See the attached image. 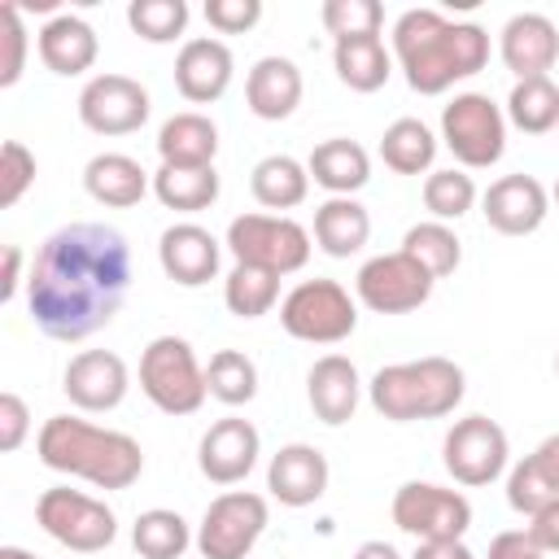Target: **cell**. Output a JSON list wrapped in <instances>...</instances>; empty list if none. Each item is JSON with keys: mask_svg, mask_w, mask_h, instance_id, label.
I'll return each mask as SVG.
<instances>
[{"mask_svg": "<svg viewBox=\"0 0 559 559\" xmlns=\"http://www.w3.org/2000/svg\"><path fill=\"white\" fill-rule=\"evenodd\" d=\"M280 301V275L266 271V266H253V262H236L223 280V306L236 314V319H262L271 314Z\"/></svg>", "mask_w": 559, "mask_h": 559, "instance_id": "836d02e7", "label": "cell"}, {"mask_svg": "<svg viewBox=\"0 0 559 559\" xmlns=\"http://www.w3.org/2000/svg\"><path fill=\"white\" fill-rule=\"evenodd\" d=\"M480 214L502 236H533L550 214V192L533 175H502L485 188Z\"/></svg>", "mask_w": 559, "mask_h": 559, "instance_id": "e0dca14e", "label": "cell"}, {"mask_svg": "<svg viewBox=\"0 0 559 559\" xmlns=\"http://www.w3.org/2000/svg\"><path fill=\"white\" fill-rule=\"evenodd\" d=\"M205 22L218 35H245L262 22V0H205Z\"/></svg>", "mask_w": 559, "mask_h": 559, "instance_id": "ee69618b", "label": "cell"}, {"mask_svg": "<svg viewBox=\"0 0 559 559\" xmlns=\"http://www.w3.org/2000/svg\"><path fill=\"white\" fill-rule=\"evenodd\" d=\"M131 546L140 559H179L188 546H197L188 520L170 507H148L131 524Z\"/></svg>", "mask_w": 559, "mask_h": 559, "instance_id": "d6a6232c", "label": "cell"}, {"mask_svg": "<svg viewBox=\"0 0 559 559\" xmlns=\"http://www.w3.org/2000/svg\"><path fill=\"white\" fill-rule=\"evenodd\" d=\"M411 559H476V555H472L467 542L459 537V542H419Z\"/></svg>", "mask_w": 559, "mask_h": 559, "instance_id": "681fc988", "label": "cell"}, {"mask_svg": "<svg viewBox=\"0 0 559 559\" xmlns=\"http://www.w3.org/2000/svg\"><path fill=\"white\" fill-rule=\"evenodd\" d=\"M323 31L336 39H358V35H380L384 26V9L380 0H323L319 9Z\"/></svg>", "mask_w": 559, "mask_h": 559, "instance_id": "60d3db41", "label": "cell"}, {"mask_svg": "<svg viewBox=\"0 0 559 559\" xmlns=\"http://www.w3.org/2000/svg\"><path fill=\"white\" fill-rule=\"evenodd\" d=\"M35 153L22 144V140H4V148H0V210H13L22 197H26V188L35 183Z\"/></svg>", "mask_w": 559, "mask_h": 559, "instance_id": "b9f144b4", "label": "cell"}, {"mask_svg": "<svg viewBox=\"0 0 559 559\" xmlns=\"http://www.w3.org/2000/svg\"><path fill=\"white\" fill-rule=\"evenodd\" d=\"M301 92H306L301 70L288 57H258L253 70H249V79H245V105L262 122L293 118L297 105H301Z\"/></svg>", "mask_w": 559, "mask_h": 559, "instance_id": "603a6c76", "label": "cell"}, {"mask_svg": "<svg viewBox=\"0 0 559 559\" xmlns=\"http://www.w3.org/2000/svg\"><path fill=\"white\" fill-rule=\"evenodd\" d=\"M266 520H271V507L262 493H253V489L218 493L197 524L201 559H245L258 546V537L266 533Z\"/></svg>", "mask_w": 559, "mask_h": 559, "instance_id": "8fae6325", "label": "cell"}, {"mask_svg": "<svg viewBox=\"0 0 559 559\" xmlns=\"http://www.w3.org/2000/svg\"><path fill=\"white\" fill-rule=\"evenodd\" d=\"M35 454L44 467L61 476H79L96 489H131L144 472V450L131 432L100 428L79 415H52L44 419L35 437Z\"/></svg>", "mask_w": 559, "mask_h": 559, "instance_id": "3957f363", "label": "cell"}, {"mask_svg": "<svg viewBox=\"0 0 559 559\" xmlns=\"http://www.w3.org/2000/svg\"><path fill=\"white\" fill-rule=\"evenodd\" d=\"M218 258H223V245L201 223H170L157 236V262H162L166 280H175L179 288L210 284L218 275Z\"/></svg>", "mask_w": 559, "mask_h": 559, "instance_id": "ac0fdd59", "label": "cell"}, {"mask_svg": "<svg viewBox=\"0 0 559 559\" xmlns=\"http://www.w3.org/2000/svg\"><path fill=\"white\" fill-rule=\"evenodd\" d=\"M476 179L459 166H445V170H428L424 179V205L437 223H459L472 205H476Z\"/></svg>", "mask_w": 559, "mask_h": 559, "instance_id": "f35d334b", "label": "cell"}, {"mask_svg": "<svg viewBox=\"0 0 559 559\" xmlns=\"http://www.w3.org/2000/svg\"><path fill=\"white\" fill-rule=\"evenodd\" d=\"M26 432H31V411H26V402H22L13 389H4V393H0V450L13 454V450L26 441Z\"/></svg>", "mask_w": 559, "mask_h": 559, "instance_id": "f6af8a7d", "label": "cell"}, {"mask_svg": "<svg viewBox=\"0 0 559 559\" xmlns=\"http://www.w3.org/2000/svg\"><path fill=\"white\" fill-rule=\"evenodd\" d=\"M371 240V214L354 197H328L314 210V245L328 258H349Z\"/></svg>", "mask_w": 559, "mask_h": 559, "instance_id": "f1b7e54d", "label": "cell"}, {"mask_svg": "<svg viewBox=\"0 0 559 559\" xmlns=\"http://www.w3.org/2000/svg\"><path fill=\"white\" fill-rule=\"evenodd\" d=\"M35 520L52 542H61L74 555H100L118 537V515L100 498L70 489V485L44 489L35 502Z\"/></svg>", "mask_w": 559, "mask_h": 559, "instance_id": "52a82bcc", "label": "cell"}, {"mask_svg": "<svg viewBox=\"0 0 559 559\" xmlns=\"http://www.w3.org/2000/svg\"><path fill=\"white\" fill-rule=\"evenodd\" d=\"M507 459H511V441H507L502 424L489 419V415L454 419V428H450L445 441H441V463H445V472H450L459 485H467V489L493 485V480L507 472Z\"/></svg>", "mask_w": 559, "mask_h": 559, "instance_id": "7c38bea8", "label": "cell"}, {"mask_svg": "<svg viewBox=\"0 0 559 559\" xmlns=\"http://www.w3.org/2000/svg\"><path fill=\"white\" fill-rule=\"evenodd\" d=\"M61 389L66 397L87 411V415H105V411H118L127 389H131V371L127 362L114 354V349H83L66 362L61 371Z\"/></svg>", "mask_w": 559, "mask_h": 559, "instance_id": "9a60e30c", "label": "cell"}, {"mask_svg": "<svg viewBox=\"0 0 559 559\" xmlns=\"http://www.w3.org/2000/svg\"><path fill=\"white\" fill-rule=\"evenodd\" d=\"M35 44H39V61L61 79H74V74L92 70L96 57H100V39H96L92 22H83L79 13H52L39 26Z\"/></svg>", "mask_w": 559, "mask_h": 559, "instance_id": "cb8c5ba5", "label": "cell"}, {"mask_svg": "<svg viewBox=\"0 0 559 559\" xmlns=\"http://www.w3.org/2000/svg\"><path fill=\"white\" fill-rule=\"evenodd\" d=\"M214 153H218V127L197 109L166 118L157 131L162 166H214Z\"/></svg>", "mask_w": 559, "mask_h": 559, "instance_id": "83f0119b", "label": "cell"}, {"mask_svg": "<svg viewBox=\"0 0 559 559\" xmlns=\"http://www.w3.org/2000/svg\"><path fill=\"white\" fill-rule=\"evenodd\" d=\"M22 284V249L4 245V266H0V301H13Z\"/></svg>", "mask_w": 559, "mask_h": 559, "instance_id": "c3c4849f", "label": "cell"}, {"mask_svg": "<svg viewBox=\"0 0 559 559\" xmlns=\"http://www.w3.org/2000/svg\"><path fill=\"white\" fill-rule=\"evenodd\" d=\"M555 371H559V358H555Z\"/></svg>", "mask_w": 559, "mask_h": 559, "instance_id": "db71d44e", "label": "cell"}, {"mask_svg": "<svg viewBox=\"0 0 559 559\" xmlns=\"http://www.w3.org/2000/svg\"><path fill=\"white\" fill-rule=\"evenodd\" d=\"M328 454L306 445V441H288L271 454L266 463V489L280 507H310L328 493Z\"/></svg>", "mask_w": 559, "mask_h": 559, "instance_id": "ffe728a7", "label": "cell"}, {"mask_svg": "<svg viewBox=\"0 0 559 559\" xmlns=\"http://www.w3.org/2000/svg\"><path fill=\"white\" fill-rule=\"evenodd\" d=\"M402 253H411V258H415L432 280L454 275V271H459V262H463V245H459L454 227H450V223H437V218L415 223V227L402 236Z\"/></svg>", "mask_w": 559, "mask_h": 559, "instance_id": "8d00e7d4", "label": "cell"}, {"mask_svg": "<svg viewBox=\"0 0 559 559\" xmlns=\"http://www.w3.org/2000/svg\"><path fill=\"white\" fill-rule=\"evenodd\" d=\"M393 57L419 96H441L489 61V35L476 22H450L437 9H406L393 22Z\"/></svg>", "mask_w": 559, "mask_h": 559, "instance_id": "7a4b0ae2", "label": "cell"}, {"mask_svg": "<svg viewBox=\"0 0 559 559\" xmlns=\"http://www.w3.org/2000/svg\"><path fill=\"white\" fill-rule=\"evenodd\" d=\"M148 87L131 74H92L79 92V122L96 135H131L148 122Z\"/></svg>", "mask_w": 559, "mask_h": 559, "instance_id": "5bb4252c", "label": "cell"}, {"mask_svg": "<svg viewBox=\"0 0 559 559\" xmlns=\"http://www.w3.org/2000/svg\"><path fill=\"white\" fill-rule=\"evenodd\" d=\"M280 323L293 341L306 345H341L358 328V306L336 280H301L280 301Z\"/></svg>", "mask_w": 559, "mask_h": 559, "instance_id": "8992f818", "label": "cell"}, {"mask_svg": "<svg viewBox=\"0 0 559 559\" xmlns=\"http://www.w3.org/2000/svg\"><path fill=\"white\" fill-rule=\"evenodd\" d=\"M485 559H542V550L533 546V537L524 528H507L489 542V555Z\"/></svg>", "mask_w": 559, "mask_h": 559, "instance_id": "7dc6e473", "label": "cell"}, {"mask_svg": "<svg viewBox=\"0 0 559 559\" xmlns=\"http://www.w3.org/2000/svg\"><path fill=\"white\" fill-rule=\"evenodd\" d=\"M507 502L520 515H537L559 502V432H550L533 454H524L507 476Z\"/></svg>", "mask_w": 559, "mask_h": 559, "instance_id": "d4e9b609", "label": "cell"}, {"mask_svg": "<svg viewBox=\"0 0 559 559\" xmlns=\"http://www.w3.org/2000/svg\"><path fill=\"white\" fill-rule=\"evenodd\" d=\"M354 559H402V555H397L393 542H362V546L354 550Z\"/></svg>", "mask_w": 559, "mask_h": 559, "instance_id": "f907efd6", "label": "cell"}, {"mask_svg": "<svg viewBox=\"0 0 559 559\" xmlns=\"http://www.w3.org/2000/svg\"><path fill=\"white\" fill-rule=\"evenodd\" d=\"M463 393H467L463 367L454 358H441V354L411 358V362H389L367 384L371 406L384 419H393V424L454 415V406L463 402Z\"/></svg>", "mask_w": 559, "mask_h": 559, "instance_id": "277c9868", "label": "cell"}, {"mask_svg": "<svg viewBox=\"0 0 559 559\" xmlns=\"http://www.w3.org/2000/svg\"><path fill=\"white\" fill-rule=\"evenodd\" d=\"M507 122L520 127L524 135H546L559 127V87L550 83V74L542 79H520L507 96Z\"/></svg>", "mask_w": 559, "mask_h": 559, "instance_id": "d590c367", "label": "cell"}, {"mask_svg": "<svg viewBox=\"0 0 559 559\" xmlns=\"http://www.w3.org/2000/svg\"><path fill=\"white\" fill-rule=\"evenodd\" d=\"M231 74H236V57L223 39H214V35L183 39V48L175 57V87L183 100L214 105L231 87Z\"/></svg>", "mask_w": 559, "mask_h": 559, "instance_id": "d6986e66", "label": "cell"}, {"mask_svg": "<svg viewBox=\"0 0 559 559\" xmlns=\"http://www.w3.org/2000/svg\"><path fill=\"white\" fill-rule=\"evenodd\" d=\"M205 389L223 406H249L258 397V362L245 349H218L205 367Z\"/></svg>", "mask_w": 559, "mask_h": 559, "instance_id": "74e56055", "label": "cell"}, {"mask_svg": "<svg viewBox=\"0 0 559 559\" xmlns=\"http://www.w3.org/2000/svg\"><path fill=\"white\" fill-rule=\"evenodd\" d=\"M0 39H4V57H0V87H13L26 70V26H22V9L9 0L0 4Z\"/></svg>", "mask_w": 559, "mask_h": 559, "instance_id": "7bdbcfd3", "label": "cell"}, {"mask_svg": "<svg viewBox=\"0 0 559 559\" xmlns=\"http://www.w3.org/2000/svg\"><path fill=\"white\" fill-rule=\"evenodd\" d=\"M498 52H502V66L515 74V83L542 79L559 61V26L546 13H515L498 35Z\"/></svg>", "mask_w": 559, "mask_h": 559, "instance_id": "44dd1931", "label": "cell"}, {"mask_svg": "<svg viewBox=\"0 0 559 559\" xmlns=\"http://www.w3.org/2000/svg\"><path fill=\"white\" fill-rule=\"evenodd\" d=\"M153 197L179 214L210 210L218 201V170L214 166H157L153 170Z\"/></svg>", "mask_w": 559, "mask_h": 559, "instance_id": "1f68e13d", "label": "cell"}, {"mask_svg": "<svg viewBox=\"0 0 559 559\" xmlns=\"http://www.w3.org/2000/svg\"><path fill=\"white\" fill-rule=\"evenodd\" d=\"M83 188L96 205H109V210H127V205H140L144 192L153 188L148 170L127 157V153H96L87 166H83Z\"/></svg>", "mask_w": 559, "mask_h": 559, "instance_id": "484cf974", "label": "cell"}, {"mask_svg": "<svg viewBox=\"0 0 559 559\" xmlns=\"http://www.w3.org/2000/svg\"><path fill=\"white\" fill-rule=\"evenodd\" d=\"M131 293V245L105 223L57 227L26 275L31 323L52 341H87L114 323Z\"/></svg>", "mask_w": 559, "mask_h": 559, "instance_id": "6da1fadb", "label": "cell"}, {"mask_svg": "<svg viewBox=\"0 0 559 559\" xmlns=\"http://www.w3.org/2000/svg\"><path fill=\"white\" fill-rule=\"evenodd\" d=\"M332 66L336 79L349 92H380L393 74V52L384 48L380 35H358V39H336L332 44Z\"/></svg>", "mask_w": 559, "mask_h": 559, "instance_id": "f546056e", "label": "cell"}, {"mask_svg": "<svg viewBox=\"0 0 559 559\" xmlns=\"http://www.w3.org/2000/svg\"><path fill=\"white\" fill-rule=\"evenodd\" d=\"M524 533L533 537V546H537L542 555L559 550V502H550V507H542L537 515H528V528H524Z\"/></svg>", "mask_w": 559, "mask_h": 559, "instance_id": "bcb514c9", "label": "cell"}, {"mask_svg": "<svg viewBox=\"0 0 559 559\" xmlns=\"http://www.w3.org/2000/svg\"><path fill=\"white\" fill-rule=\"evenodd\" d=\"M380 157L389 170L397 175H424L432 170V157H437V135L419 122V118H397L384 127L380 135Z\"/></svg>", "mask_w": 559, "mask_h": 559, "instance_id": "e575fe53", "label": "cell"}, {"mask_svg": "<svg viewBox=\"0 0 559 559\" xmlns=\"http://www.w3.org/2000/svg\"><path fill=\"white\" fill-rule=\"evenodd\" d=\"M441 140L463 170H485L507 153V114L485 92H459L441 109Z\"/></svg>", "mask_w": 559, "mask_h": 559, "instance_id": "ba28073f", "label": "cell"}, {"mask_svg": "<svg viewBox=\"0 0 559 559\" xmlns=\"http://www.w3.org/2000/svg\"><path fill=\"white\" fill-rule=\"evenodd\" d=\"M258 454H262L258 428L240 415H223L205 428V437L197 445V467L214 485H240L258 467Z\"/></svg>", "mask_w": 559, "mask_h": 559, "instance_id": "2e32d148", "label": "cell"}, {"mask_svg": "<svg viewBox=\"0 0 559 559\" xmlns=\"http://www.w3.org/2000/svg\"><path fill=\"white\" fill-rule=\"evenodd\" d=\"M0 559H39V555H31L26 546H0Z\"/></svg>", "mask_w": 559, "mask_h": 559, "instance_id": "816d5d0a", "label": "cell"}, {"mask_svg": "<svg viewBox=\"0 0 559 559\" xmlns=\"http://www.w3.org/2000/svg\"><path fill=\"white\" fill-rule=\"evenodd\" d=\"M236 262L266 266L275 275H293L310 262V231L288 214H240L227 223V240Z\"/></svg>", "mask_w": 559, "mask_h": 559, "instance_id": "9c48e42d", "label": "cell"}, {"mask_svg": "<svg viewBox=\"0 0 559 559\" xmlns=\"http://www.w3.org/2000/svg\"><path fill=\"white\" fill-rule=\"evenodd\" d=\"M249 192L262 210H297L310 197V170L288 153H271L249 170Z\"/></svg>", "mask_w": 559, "mask_h": 559, "instance_id": "4dcf8cb0", "label": "cell"}, {"mask_svg": "<svg viewBox=\"0 0 559 559\" xmlns=\"http://www.w3.org/2000/svg\"><path fill=\"white\" fill-rule=\"evenodd\" d=\"M432 284L437 280L411 253H402V249L367 258L358 266V275H354L358 301L367 310H376V314H411V310H419L432 297Z\"/></svg>", "mask_w": 559, "mask_h": 559, "instance_id": "4fadbf2b", "label": "cell"}, {"mask_svg": "<svg viewBox=\"0 0 559 559\" xmlns=\"http://www.w3.org/2000/svg\"><path fill=\"white\" fill-rule=\"evenodd\" d=\"M550 201H555V205H559V179H555V188H550Z\"/></svg>", "mask_w": 559, "mask_h": 559, "instance_id": "f5cc1de1", "label": "cell"}, {"mask_svg": "<svg viewBox=\"0 0 559 559\" xmlns=\"http://www.w3.org/2000/svg\"><path fill=\"white\" fill-rule=\"evenodd\" d=\"M393 524L415 542H459L472 528V502L459 489L432 485V480H406L397 485L389 502Z\"/></svg>", "mask_w": 559, "mask_h": 559, "instance_id": "30bf717a", "label": "cell"}, {"mask_svg": "<svg viewBox=\"0 0 559 559\" xmlns=\"http://www.w3.org/2000/svg\"><path fill=\"white\" fill-rule=\"evenodd\" d=\"M127 22L148 44H175L188 31V4L183 0H131Z\"/></svg>", "mask_w": 559, "mask_h": 559, "instance_id": "ab89813d", "label": "cell"}, {"mask_svg": "<svg viewBox=\"0 0 559 559\" xmlns=\"http://www.w3.org/2000/svg\"><path fill=\"white\" fill-rule=\"evenodd\" d=\"M306 402L314 411L319 424L341 428L354 419L358 402H362V376L345 354H323L310 371H306Z\"/></svg>", "mask_w": 559, "mask_h": 559, "instance_id": "7402d4cb", "label": "cell"}, {"mask_svg": "<svg viewBox=\"0 0 559 559\" xmlns=\"http://www.w3.org/2000/svg\"><path fill=\"white\" fill-rule=\"evenodd\" d=\"M306 170H310V179H314L323 192H332V197H354V192L367 188V179H371V157H367V148H362L358 140L332 135V140H323V144L310 148Z\"/></svg>", "mask_w": 559, "mask_h": 559, "instance_id": "4316f807", "label": "cell"}, {"mask_svg": "<svg viewBox=\"0 0 559 559\" xmlns=\"http://www.w3.org/2000/svg\"><path fill=\"white\" fill-rule=\"evenodd\" d=\"M140 393L162 415H197L210 397L205 367L197 362L192 345L183 336H153L140 354Z\"/></svg>", "mask_w": 559, "mask_h": 559, "instance_id": "5b68a950", "label": "cell"}]
</instances>
